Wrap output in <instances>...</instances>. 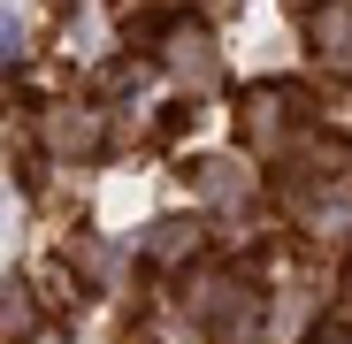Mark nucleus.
Wrapping results in <instances>:
<instances>
[{"instance_id": "nucleus-1", "label": "nucleus", "mask_w": 352, "mask_h": 344, "mask_svg": "<svg viewBox=\"0 0 352 344\" xmlns=\"http://www.w3.org/2000/svg\"><path fill=\"white\" fill-rule=\"evenodd\" d=\"M8 54H16V23H0V62H8Z\"/></svg>"}]
</instances>
